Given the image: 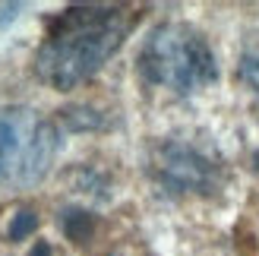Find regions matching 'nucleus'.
Here are the masks:
<instances>
[{"label":"nucleus","instance_id":"nucleus-1","mask_svg":"<svg viewBox=\"0 0 259 256\" xmlns=\"http://www.w3.org/2000/svg\"><path fill=\"white\" fill-rule=\"evenodd\" d=\"M136 10L123 4H76L48 22L35 51V73L45 86L67 92L95 76L120 51Z\"/></svg>","mask_w":259,"mask_h":256},{"label":"nucleus","instance_id":"nucleus-2","mask_svg":"<svg viewBox=\"0 0 259 256\" xmlns=\"http://www.w3.org/2000/svg\"><path fill=\"white\" fill-rule=\"evenodd\" d=\"M142 79L174 95H193L218 79V60L209 41L187 22H161L139 51Z\"/></svg>","mask_w":259,"mask_h":256},{"label":"nucleus","instance_id":"nucleus-3","mask_svg":"<svg viewBox=\"0 0 259 256\" xmlns=\"http://www.w3.org/2000/svg\"><path fill=\"white\" fill-rule=\"evenodd\" d=\"M60 133L32 108H0V184L32 187L51 171Z\"/></svg>","mask_w":259,"mask_h":256},{"label":"nucleus","instance_id":"nucleus-4","mask_svg":"<svg viewBox=\"0 0 259 256\" xmlns=\"http://www.w3.org/2000/svg\"><path fill=\"white\" fill-rule=\"evenodd\" d=\"M152 174L171 193H209L218 168L212 158L184 143H161L152 152Z\"/></svg>","mask_w":259,"mask_h":256},{"label":"nucleus","instance_id":"nucleus-5","mask_svg":"<svg viewBox=\"0 0 259 256\" xmlns=\"http://www.w3.org/2000/svg\"><path fill=\"white\" fill-rule=\"evenodd\" d=\"M60 228L73 244H85V240L92 237L95 219L89 212H82V209H67V212H60Z\"/></svg>","mask_w":259,"mask_h":256},{"label":"nucleus","instance_id":"nucleus-6","mask_svg":"<svg viewBox=\"0 0 259 256\" xmlns=\"http://www.w3.org/2000/svg\"><path fill=\"white\" fill-rule=\"evenodd\" d=\"M35 228H38V215L29 212V209H22L16 219H13V225H10V240H25L29 234H35Z\"/></svg>","mask_w":259,"mask_h":256},{"label":"nucleus","instance_id":"nucleus-7","mask_svg":"<svg viewBox=\"0 0 259 256\" xmlns=\"http://www.w3.org/2000/svg\"><path fill=\"white\" fill-rule=\"evenodd\" d=\"M240 79L259 95V51H253V54H247L240 60Z\"/></svg>","mask_w":259,"mask_h":256},{"label":"nucleus","instance_id":"nucleus-8","mask_svg":"<svg viewBox=\"0 0 259 256\" xmlns=\"http://www.w3.org/2000/svg\"><path fill=\"white\" fill-rule=\"evenodd\" d=\"M29 256H51V244H48V240H38Z\"/></svg>","mask_w":259,"mask_h":256},{"label":"nucleus","instance_id":"nucleus-9","mask_svg":"<svg viewBox=\"0 0 259 256\" xmlns=\"http://www.w3.org/2000/svg\"><path fill=\"white\" fill-rule=\"evenodd\" d=\"M256 168H259V152H256Z\"/></svg>","mask_w":259,"mask_h":256}]
</instances>
